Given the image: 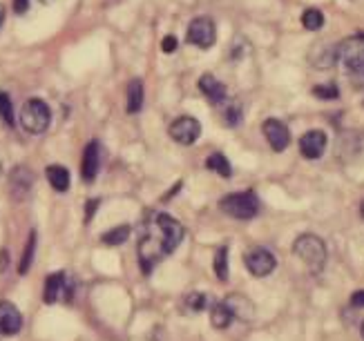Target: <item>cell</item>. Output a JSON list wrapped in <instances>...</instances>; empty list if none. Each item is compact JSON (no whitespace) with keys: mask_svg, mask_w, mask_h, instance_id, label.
I'll use <instances>...</instances> for the list:
<instances>
[{"mask_svg":"<svg viewBox=\"0 0 364 341\" xmlns=\"http://www.w3.org/2000/svg\"><path fill=\"white\" fill-rule=\"evenodd\" d=\"M186 237L184 225L170 215H155L143 227V234L139 239V265L143 268V273L150 275L157 261H161L168 254H172L181 241Z\"/></svg>","mask_w":364,"mask_h":341,"instance_id":"1","label":"cell"},{"mask_svg":"<svg viewBox=\"0 0 364 341\" xmlns=\"http://www.w3.org/2000/svg\"><path fill=\"white\" fill-rule=\"evenodd\" d=\"M293 254H295L298 259H302L306 265L313 270V273H319V270L327 265V257H329L327 244L315 234L298 237L295 244H293Z\"/></svg>","mask_w":364,"mask_h":341,"instance_id":"2","label":"cell"},{"mask_svg":"<svg viewBox=\"0 0 364 341\" xmlns=\"http://www.w3.org/2000/svg\"><path fill=\"white\" fill-rule=\"evenodd\" d=\"M219 210L233 219L250 221V219H255L259 212V198L255 192H233V194L221 196Z\"/></svg>","mask_w":364,"mask_h":341,"instance_id":"3","label":"cell"},{"mask_svg":"<svg viewBox=\"0 0 364 341\" xmlns=\"http://www.w3.org/2000/svg\"><path fill=\"white\" fill-rule=\"evenodd\" d=\"M52 123V112L49 105L40 98H30L20 107V127L27 134H43Z\"/></svg>","mask_w":364,"mask_h":341,"instance_id":"4","label":"cell"},{"mask_svg":"<svg viewBox=\"0 0 364 341\" xmlns=\"http://www.w3.org/2000/svg\"><path fill=\"white\" fill-rule=\"evenodd\" d=\"M186 36H188L190 45L199 47V49H210L217 42V27H215L213 18L199 16L188 25Z\"/></svg>","mask_w":364,"mask_h":341,"instance_id":"5","label":"cell"},{"mask_svg":"<svg viewBox=\"0 0 364 341\" xmlns=\"http://www.w3.org/2000/svg\"><path fill=\"white\" fill-rule=\"evenodd\" d=\"M74 297V286L67 281V275L65 273H54L45 279V290H43V301L47 306L56 304V301H65L69 304Z\"/></svg>","mask_w":364,"mask_h":341,"instance_id":"6","label":"cell"},{"mask_svg":"<svg viewBox=\"0 0 364 341\" xmlns=\"http://www.w3.org/2000/svg\"><path fill=\"white\" fill-rule=\"evenodd\" d=\"M244 263L248 268V273L253 277H269L273 270L277 268V259L273 257L271 250L266 248H253L244 254Z\"/></svg>","mask_w":364,"mask_h":341,"instance_id":"7","label":"cell"},{"mask_svg":"<svg viewBox=\"0 0 364 341\" xmlns=\"http://www.w3.org/2000/svg\"><path fill=\"white\" fill-rule=\"evenodd\" d=\"M7 188H9V194H11L13 201H23V198L30 196V192L34 188V172L25 165L13 167L9 172Z\"/></svg>","mask_w":364,"mask_h":341,"instance_id":"8","label":"cell"},{"mask_svg":"<svg viewBox=\"0 0 364 341\" xmlns=\"http://www.w3.org/2000/svg\"><path fill=\"white\" fill-rule=\"evenodd\" d=\"M170 136L179 145H192L201 136V123L192 116H179L170 125Z\"/></svg>","mask_w":364,"mask_h":341,"instance_id":"9","label":"cell"},{"mask_svg":"<svg viewBox=\"0 0 364 341\" xmlns=\"http://www.w3.org/2000/svg\"><path fill=\"white\" fill-rule=\"evenodd\" d=\"M262 132L273 152H284L290 145V132L279 119H266L262 123Z\"/></svg>","mask_w":364,"mask_h":341,"instance_id":"10","label":"cell"},{"mask_svg":"<svg viewBox=\"0 0 364 341\" xmlns=\"http://www.w3.org/2000/svg\"><path fill=\"white\" fill-rule=\"evenodd\" d=\"M101 167V145L99 140H90L86 152H83V163H81V177L86 183H94L96 174Z\"/></svg>","mask_w":364,"mask_h":341,"instance_id":"11","label":"cell"},{"mask_svg":"<svg viewBox=\"0 0 364 341\" xmlns=\"http://www.w3.org/2000/svg\"><path fill=\"white\" fill-rule=\"evenodd\" d=\"M327 134L322 132V130H311V132H306L302 138H300V152L304 159H309V161H315L319 159L322 154H324L327 150Z\"/></svg>","mask_w":364,"mask_h":341,"instance_id":"12","label":"cell"},{"mask_svg":"<svg viewBox=\"0 0 364 341\" xmlns=\"http://www.w3.org/2000/svg\"><path fill=\"white\" fill-rule=\"evenodd\" d=\"M23 328V315L20 310L13 306L11 301H0V333L11 337V335H18Z\"/></svg>","mask_w":364,"mask_h":341,"instance_id":"13","label":"cell"},{"mask_svg":"<svg viewBox=\"0 0 364 341\" xmlns=\"http://www.w3.org/2000/svg\"><path fill=\"white\" fill-rule=\"evenodd\" d=\"M223 306L230 310L233 319H242V321H253L255 319V306L246 294L233 292V294L226 297V299H223Z\"/></svg>","mask_w":364,"mask_h":341,"instance_id":"14","label":"cell"},{"mask_svg":"<svg viewBox=\"0 0 364 341\" xmlns=\"http://www.w3.org/2000/svg\"><path fill=\"white\" fill-rule=\"evenodd\" d=\"M199 90L201 94L208 98L213 105H223L228 101V92H226V85H223L217 76L213 74H204L199 78Z\"/></svg>","mask_w":364,"mask_h":341,"instance_id":"15","label":"cell"},{"mask_svg":"<svg viewBox=\"0 0 364 341\" xmlns=\"http://www.w3.org/2000/svg\"><path fill=\"white\" fill-rule=\"evenodd\" d=\"M143 80L141 78H132L128 83V114H139L143 109Z\"/></svg>","mask_w":364,"mask_h":341,"instance_id":"16","label":"cell"},{"mask_svg":"<svg viewBox=\"0 0 364 341\" xmlns=\"http://www.w3.org/2000/svg\"><path fill=\"white\" fill-rule=\"evenodd\" d=\"M45 177L49 181V186L56 192H67L69 190V172L63 165H49L45 169Z\"/></svg>","mask_w":364,"mask_h":341,"instance_id":"17","label":"cell"},{"mask_svg":"<svg viewBox=\"0 0 364 341\" xmlns=\"http://www.w3.org/2000/svg\"><path fill=\"white\" fill-rule=\"evenodd\" d=\"M230 321H233V315H230V310L223 306V301L213 304V308H210V323H213V328L223 330V328H228Z\"/></svg>","mask_w":364,"mask_h":341,"instance_id":"18","label":"cell"},{"mask_svg":"<svg viewBox=\"0 0 364 341\" xmlns=\"http://www.w3.org/2000/svg\"><path fill=\"white\" fill-rule=\"evenodd\" d=\"M206 167L208 169H213V172H217L219 177L223 179H230L233 177V167H230V161L226 159L223 154L215 152V154H210L208 159H206Z\"/></svg>","mask_w":364,"mask_h":341,"instance_id":"19","label":"cell"},{"mask_svg":"<svg viewBox=\"0 0 364 341\" xmlns=\"http://www.w3.org/2000/svg\"><path fill=\"white\" fill-rule=\"evenodd\" d=\"M130 232H132L130 225H117V227H112L110 232H105L101 237V241L105 246H123L125 241L130 239Z\"/></svg>","mask_w":364,"mask_h":341,"instance_id":"20","label":"cell"},{"mask_svg":"<svg viewBox=\"0 0 364 341\" xmlns=\"http://www.w3.org/2000/svg\"><path fill=\"white\" fill-rule=\"evenodd\" d=\"M36 230L30 232V239H27V244H25V252H23V259L18 263V273L20 275H27L30 273V265L34 261V254H36Z\"/></svg>","mask_w":364,"mask_h":341,"instance_id":"21","label":"cell"},{"mask_svg":"<svg viewBox=\"0 0 364 341\" xmlns=\"http://www.w3.org/2000/svg\"><path fill=\"white\" fill-rule=\"evenodd\" d=\"M213 268H215V275L219 281H226L228 279V248L226 246H219L215 257H213Z\"/></svg>","mask_w":364,"mask_h":341,"instance_id":"22","label":"cell"},{"mask_svg":"<svg viewBox=\"0 0 364 341\" xmlns=\"http://www.w3.org/2000/svg\"><path fill=\"white\" fill-rule=\"evenodd\" d=\"M242 119H244V112H242V105H240V101H226L223 103V121H226V125L228 127H237L242 123Z\"/></svg>","mask_w":364,"mask_h":341,"instance_id":"23","label":"cell"},{"mask_svg":"<svg viewBox=\"0 0 364 341\" xmlns=\"http://www.w3.org/2000/svg\"><path fill=\"white\" fill-rule=\"evenodd\" d=\"M302 25H304V30L317 32L324 27V13H322L319 9H306L302 13Z\"/></svg>","mask_w":364,"mask_h":341,"instance_id":"24","label":"cell"},{"mask_svg":"<svg viewBox=\"0 0 364 341\" xmlns=\"http://www.w3.org/2000/svg\"><path fill=\"white\" fill-rule=\"evenodd\" d=\"M313 96L322 98V101H335V98H340V90L335 85H315Z\"/></svg>","mask_w":364,"mask_h":341,"instance_id":"25","label":"cell"},{"mask_svg":"<svg viewBox=\"0 0 364 341\" xmlns=\"http://www.w3.org/2000/svg\"><path fill=\"white\" fill-rule=\"evenodd\" d=\"M0 116L5 119L7 125H13V105H11V98L0 92Z\"/></svg>","mask_w":364,"mask_h":341,"instance_id":"26","label":"cell"},{"mask_svg":"<svg viewBox=\"0 0 364 341\" xmlns=\"http://www.w3.org/2000/svg\"><path fill=\"white\" fill-rule=\"evenodd\" d=\"M206 294H201V292H190L188 297H186V306H188V310H192V312H201L204 308H206Z\"/></svg>","mask_w":364,"mask_h":341,"instance_id":"27","label":"cell"},{"mask_svg":"<svg viewBox=\"0 0 364 341\" xmlns=\"http://www.w3.org/2000/svg\"><path fill=\"white\" fill-rule=\"evenodd\" d=\"M99 205H101L99 198H90V201L86 203V223H92L94 212H96V208H99Z\"/></svg>","mask_w":364,"mask_h":341,"instance_id":"28","label":"cell"},{"mask_svg":"<svg viewBox=\"0 0 364 341\" xmlns=\"http://www.w3.org/2000/svg\"><path fill=\"white\" fill-rule=\"evenodd\" d=\"M177 47H179L177 36H165V38H163V42H161V49H163L165 54H172V52H177Z\"/></svg>","mask_w":364,"mask_h":341,"instance_id":"29","label":"cell"},{"mask_svg":"<svg viewBox=\"0 0 364 341\" xmlns=\"http://www.w3.org/2000/svg\"><path fill=\"white\" fill-rule=\"evenodd\" d=\"M351 306L353 308H364V290H358L351 294Z\"/></svg>","mask_w":364,"mask_h":341,"instance_id":"30","label":"cell"},{"mask_svg":"<svg viewBox=\"0 0 364 341\" xmlns=\"http://www.w3.org/2000/svg\"><path fill=\"white\" fill-rule=\"evenodd\" d=\"M27 7H30V0H13V11L16 13H25Z\"/></svg>","mask_w":364,"mask_h":341,"instance_id":"31","label":"cell"},{"mask_svg":"<svg viewBox=\"0 0 364 341\" xmlns=\"http://www.w3.org/2000/svg\"><path fill=\"white\" fill-rule=\"evenodd\" d=\"M5 23V5H0V27Z\"/></svg>","mask_w":364,"mask_h":341,"instance_id":"32","label":"cell"},{"mask_svg":"<svg viewBox=\"0 0 364 341\" xmlns=\"http://www.w3.org/2000/svg\"><path fill=\"white\" fill-rule=\"evenodd\" d=\"M40 3H45V5H47V3H54V0H40Z\"/></svg>","mask_w":364,"mask_h":341,"instance_id":"33","label":"cell"},{"mask_svg":"<svg viewBox=\"0 0 364 341\" xmlns=\"http://www.w3.org/2000/svg\"><path fill=\"white\" fill-rule=\"evenodd\" d=\"M360 212H362V217H364V201H362V208H360Z\"/></svg>","mask_w":364,"mask_h":341,"instance_id":"34","label":"cell"},{"mask_svg":"<svg viewBox=\"0 0 364 341\" xmlns=\"http://www.w3.org/2000/svg\"><path fill=\"white\" fill-rule=\"evenodd\" d=\"M0 177H3V163H0Z\"/></svg>","mask_w":364,"mask_h":341,"instance_id":"35","label":"cell"},{"mask_svg":"<svg viewBox=\"0 0 364 341\" xmlns=\"http://www.w3.org/2000/svg\"><path fill=\"white\" fill-rule=\"evenodd\" d=\"M362 339H364V321H362Z\"/></svg>","mask_w":364,"mask_h":341,"instance_id":"36","label":"cell"}]
</instances>
